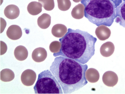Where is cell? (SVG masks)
<instances>
[{
  "mask_svg": "<svg viewBox=\"0 0 125 94\" xmlns=\"http://www.w3.org/2000/svg\"><path fill=\"white\" fill-rule=\"evenodd\" d=\"M14 55L17 60L21 61H24L28 58V52L24 46L19 45L15 48Z\"/></svg>",
  "mask_w": 125,
  "mask_h": 94,
  "instance_id": "5bb4252c",
  "label": "cell"
},
{
  "mask_svg": "<svg viewBox=\"0 0 125 94\" xmlns=\"http://www.w3.org/2000/svg\"><path fill=\"white\" fill-rule=\"evenodd\" d=\"M95 33L100 40L104 41L108 39L110 37L111 35V31L107 26L101 25L96 28Z\"/></svg>",
  "mask_w": 125,
  "mask_h": 94,
  "instance_id": "30bf717a",
  "label": "cell"
},
{
  "mask_svg": "<svg viewBox=\"0 0 125 94\" xmlns=\"http://www.w3.org/2000/svg\"><path fill=\"white\" fill-rule=\"evenodd\" d=\"M86 78L87 80L90 83H94L99 80L100 74L97 70L90 68L86 71Z\"/></svg>",
  "mask_w": 125,
  "mask_h": 94,
  "instance_id": "e0dca14e",
  "label": "cell"
},
{
  "mask_svg": "<svg viewBox=\"0 0 125 94\" xmlns=\"http://www.w3.org/2000/svg\"><path fill=\"white\" fill-rule=\"evenodd\" d=\"M87 64L62 56L56 57L50 70L62 88L64 94H71L87 84L86 72Z\"/></svg>",
  "mask_w": 125,
  "mask_h": 94,
  "instance_id": "7a4b0ae2",
  "label": "cell"
},
{
  "mask_svg": "<svg viewBox=\"0 0 125 94\" xmlns=\"http://www.w3.org/2000/svg\"><path fill=\"white\" fill-rule=\"evenodd\" d=\"M1 55L4 54L7 50V46L6 44L3 42L1 41Z\"/></svg>",
  "mask_w": 125,
  "mask_h": 94,
  "instance_id": "603a6c76",
  "label": "cell"
},
{
  "mask_svg": "<svg viewBox=\"0 0 125 94\" xmlns=\"http://www.w3.org/2000/svg\"><path fill=\"white\" fill-rule=\"evenodd\" d=\"M34 90L36 94H63L62 88L50 70H44L38 75Z\"/></svg>",
  "mask_w": 125,
  "mask_h": 94,
  "instance_id": "277c9868",
  "label": "cell"
},
{
  "mask_svg": "<svg viewBox=\"0 0 125 94\" xmlns=\"http://www.w3.org/2000/svg\"><path fill=\"white\" fill-rule=\"evenodd\" d=\"M123 1H125V0H123Z\"/></svg>",
  "mask_w": 125,
  "mask_h": 94,
  "instance_id": "484cf974",
  "label": "cell"
},
{
  "mask_svg": "<svg viewBox=\"0 0 125 94\" xmlns=\"http://www.w3.org/2000/svg\"><path fill=\"white\" fill-rule=\"evenodd\" d=\"M14 72L10 69H4L0 72V80L3 82H10L14 80Z\"/></svg>",
  "mask_w": 125,
  "mask_h": 94,
  "instance_id": "d6986e66",
  "label": "cell"
},
{
  "mask_svg": "<svg viewBox=\"0 0 125 94\" xmlns=\"http://www.w3.org/2000/svg\"><path fill=\"white\" fill-rule=\"evenodd\" d=\"M47 56V53L45 49L42 47L37 48L33 51L32 53V58L36 62L44 61Z\"/></svg>",
  "mask_w": 125,
  "mask_h": 94,
  "instance_id": "8fae6325",
  "label": "cell"
},
{
  "mask_svg": "<svg viewBox=\"0 0 125 94\" xmlns=\"http://www.w3.org/2000/svg\"><path fill=\"white\" fill-rule=\"evenodd\" d=\"M115 22L125 28V1L116 8Z\"/></svg>",
  "mask_w": 125,
  "mask_h": 94,
  "instance_id": "52a82bcc",
  "label": "cell"
},
{
  "mask_svg": "<svg viewBox=\"0 0 125 94\" xmlns=\"http://www.w3.org/2000/svg\"><path fill=\"white\" fill-rule=\"evenodd\" d=\"M42 4L40 2L32 1L28 5L27 10L30 14L36 15L42 12Z\"/></svg>",
  "mask_w": 125,
  "mask_h": 94,
  "instance_id": "9a60e30c",
  "label": "cell"
},
{
  "mask_svg": "<svg viewBox=\"0 0 125 94\" xmlns=\"http://www.w3.org/2000/svg\"><path fill=\"white\" fill-rule=\"evenodd\" d=\"M85 7L82 4H79L73 9L71 14L72 17L76 19H82L84 15Z\"/></svg>",
  "mask_w": 125,
  "mask_h": 94,
  "instance_id": "ac0fdd59",
  "label": "cell"
},
{
  "mask_svg": "<svg viewBox=\"0 0 125 94\" xmlns=\"http://www.w3.org/2000/svg\"><path fill=\"white\" fill-rule=\"evenodd\" d=\"M103 81L105 85L109 87H114L118 82V77L114 72L109 71L106 72L103 75Z\"/></svg>",
  "mask_w": 125,
  "mask_h": 94,
  "instance_id": "8992f818",
  "label": "cell"
},
{
  "mask_svg": "<svg viewBox=\"0 0 125 94\" xmlns=\"http://www.w3.org/2000/svg\"><path fill=\"white\" fill-rule=\"evenodd\" d=\"M57 1L59 9L61 11H67L70 8L71 3L70 0H57Z\"/></svg>",
  "mask_w": 125,
  "mask_h": 94,
  "instance_id": "ffe728a7",
  "label": "cell"
},
{
  "mask_svg": "<svg viewBox=\"0 0 125 94\" xmlns=\"http://www.w3.org/2000/svg\"><path fill=\"white\" fill-rule=\"evenodd\" d=\"M61 48L54 57L62 56L85 64L94 55L97 39L88 32L69 28L67 33L59 39Z\"/></svg>",
  "mask_w": 125,
  "mask_h": 94,
  "instance_id": "6da1fadb",
  "label": "cell"
},
{
  "mask_svg": "<svg viewBox=\"0 0 125 94\" xmlns=\"http://www.w3.org/2000/svg\"><path fill=\"white\" fill-rule=\"evenodd\" d=\"M114 45L111 42H105L101 45L100 49L101 54L104 57H108L111 56L115 51Z\"/></svg>",
  "mask_w": 125,
  "mask_h": 94,
  "instance_id": "7c38bea8",
  "label": "cell"
},
{
  "mask_svg": "<svg viewBox=\"0 0 125 94\" xmlns=\"http://www.w3.org/2000/svg\"><path fill=\"white\" fill-rule=\"evenodd\" d=\"M61 48V44L59 41H55L52 42L50 45V51L53 53L59 52Z\"/></svg>",
  "mask_w": 125,
  "mask_h": 94,
  "instance_id": "7402d4cb",
  "label": "cell"
},
{
  "mask_svg": "<svg viewBox=\"0 0 125 94\" xmlns=\"http://www.w3.org/2000/svg\"><path fill=\"white\" fill-rule=\"evenodd\" d=\"M20 10L17 6L14 4L8 5L4 9V14L7 18L14 20L18 17Z\"/></svg>",
  "mask_w": 125,
  "mask_h": 94,
  "instance_id": "9c48e42d",
  "label": "cell"
},
{
  "mask_svg": "<svg viewBox=\"0 0 125 94\" xmlns=\"http://www.w3.org/2000/svg\"><path fill=\"white\" fill-rule=\"evenodd\" d=\"M84 17L97 26H111L116 17V7L111 0H82Z\"/></svg>",
  "mask_w": 125,
  "mask_h": 94,
  "instance_id": "3957f363",
  "label": "cell"
},
{
  "mask_svg": "<svg viewBox=\"0 0 125 94\" xmlns=\"http://www.w3.org/2000/svg\"><path fill=\"white\" fill-rule=\"evenodd\" d=\"M6 34L8 38L12 40H17L21 38L22 35L21 28L17 25L10 26L6 31Z\"/></svg>",
  "mask_w": 125,
  "mask_h": 94,
  "instance_id": "ba28073f",
  "label": "cell"
},
{
  "mask_svg": "<svg viewBox=\"0 0 125 94\" xmlns=\"http://www.w3.org/2000/svg\"><path fill=\"white\" fill-rule=\"evenodd\" d=\"M51 17L47 13H44L40 16L37 19V24L40 28L46 29L50 25Z\"/></svg>",
  "mask_w": 125,
  "mask_h": 94,
  "instance_id": "2e32d148",
  "label": "cell"
},
{
  "mask_svg": "<svg viewBox=\"0 0 125 94\" xmlns=\"http://www.w3.org/2000/svg\"><path fill=\"white\" fill-rule=\"evenodd\" d=\"M81 0H73V1L75 3H78Z\"/></svg>",
  "mask_w": 125,
  "mask_h": 94,
  "instance_id": "d4e9b609",
  "label": "cell"
},
{
  "mask_svg": "<svg viewBox=\"0 0 125 94\" xmlns=\"http://www.w3.org/2000/svg\"><path fill=\"white\" fill-rule=\"evenodd\" d=\"M42 4V7L47 11H51L55 7L54 0H38Z\"/></svg>",
  "mask_w": 125,
  "mask_h": 94,
  "instance_id": "44dd1931",
  "label": "cell"
},
{
  "mask_svg": "<svg viewBox=\"0 0 125 94\" xmlns=\"http://www.w3.org/2000/svg\"><path fill=\"white\" fill-rule=\"evenodd\" d=\"M36 78V73L32 70L27 69L22 73L21 81L22 83L26 86H31L34 84Z\"/></svg>",
  "mask_w": 125,
  "mask_h": 94,
  "instance_id": "5b68a950",
  "label": "cell"
},
{
  "mask_svg": "<svg viewBox=\"0 0 125 94\" xmlns=\"http://www.w3.org/2000/svg\"><path fill=\"white\" fill-rule=\"evenodd\" d=\"M68 29L64 25L62 24H57L53 26L52 28V34L57 38H62L67 33Z\"/></svg>",
  "mask_w": 125,
  "mask_h": 94,
  "instance_id": "4fadbf2b",
  "label": "cell"
},
{
  "mask_svg": "<svg viewBox=\"0 0 125 94\" xmlns=\"http://www.w3.org/2000/svg\"><path fill=\"white\" fill-rule=\"evenodd\" d=\"M115 4L116 8L119 6L123 2V0H111Z\"/></svg>",
  "mask_w": 125,
  "mask_h": 94,
  "instance_id": "cb8c5ba5",
  "label": "cell"
}]
</instances>
